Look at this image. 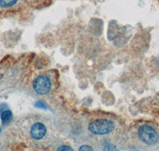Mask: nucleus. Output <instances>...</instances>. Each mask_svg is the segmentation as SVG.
Instances as JSON below:
<instances>
[{
  "mask_svg": "<svg viewBox=\"0 0 159 151\" xmlns=\"http://www.w3.org/2000/svg\"><path fill=\"white\" fill-rule=\"evenodd\" d=\"M58 150H72V149L69 147V146H61V147L58 149Z\"/></svg>",
  "mask_w": 159,
  "mask_h": 151,
  "instance_id": "nucleus-7",
  "label": "nucleus"
},
{
  "mask_svg": "<svg viewBox=\"0 0 159 151\" xmlns=\"http://www.w3.org/2000/svg\"><path fill=\"white\" fill-rule=\"evenodd\" d=\"M18 0H0V7L2 8L10 7L11 6L15 5Z\"/></svg>",
  "mask_w": 159,
  "mask_h": 151,
  "instance_id": "nucleus-6",
  "label": "nucleus"
},
{
  "mask_svg": "<svg viewBox=\"0 0 159 151\" xmlns=\"http://www.w3.org/2000/svg\"><path fill=\"white\" fill-rule=\"evenodd\" d=\"M80 150L82 151V150H92V148L89 146H83L81 147L80 148Z\"/></svg>",
  "mask_w": 159,
  "mask_h": 151,
  "instance_id": "nucleus-8",
  "label": "nucleus"
},
{
  "mask_svg": "<svg viewBox=\"0 0 159 151\" xmlns=\"http://www.w3.org/2000/svg\"><path fill=\"white\" fill-rule=\"evenodd\" d=\"M34 89L35 92L41 95H44L49 92L51 88V81L45 76H40L34 81Z\"/></svg>",
  "mask_w": 159,
  "mask_h": 151,
  "instance_id": "nucleus-3",
  "label": "nucleus"
},
{
  "mask_svg": "<svg viewBox=\"0 0 159 151\" xmlns=\"http://www.w3.org/2000/svg\"><path fill=\"white\" fill-rule=\"evenodd\" d=\"M36 106L38 107V108H46L45 105L42 102H38L36 103Z\"/></svg>",
  "mask_w": 159,
  "mask_h": 151,
  "instance_id": "nucleus-9",
  "label": "nucleus"
},
{
  "mask_svg": "<svg viewBox=\"0 0 159 151\" xmlns=\"http://www.w3.org/2000/svg\"><path fill=\"white\" fill-rule=\"evenodd\" d=\"M115 124L107 119H99L92 122L89 126V130L94 135H103L114 130Z\"/></svg>",
  "mask_w": 159,
  "mask_h": 151,
  "instance_id": "nucleus-1",
  "label": "nucleus"
},
{
  "mask_svg": "<svg viewBox=\"0 0 159 151\" xmlns=\"http://www.w3.org/2000/svg\"><path fill=\"white\" fill-rule=\"evenodd\" d=\"M138 134L139 139L147 145L152 146L157 143L158 141V135L157 131L150 126L144 125L140 126L138 130Z\"/></svg>",
  "mask_w": 159,
  "mask_h": 151,
  "instance_id": "nucleus-2",
  "label": "nucleus"
},
{
  "mask_svg": "<svg viewBox=\"0 0 159 151\" xmlns=\"http://www.w3.org/2000/svg\"><path fill=\"white\" fill-rule=\"evenodd\" d=\"M0 131H1V129H0Z\"/></svg>",
  "mask_w": 159,
  "mask_h": 151,
  "instance_id": "nucleus-11",
  "label": "nucleus"
},
{
  "mask_svg": "<svg viewBox=\"0 0 159 151\" xmlns=\"http://www.w3.org/2000/svg\"><path fill=\"white\" fill-rule=\"evenodd\" d=\"M30 134L34 139L39 140V139H42L46 134V128L45 125L41 122H36L31 127Z\"/></svg>",
  "mask_w": 159,
  "mask_h": 151,
  "instance_id": "nucleus-4",
  "label": "nucleus"
},
{
  "mask_svg": "<svg viewBox=\"0 0 159 151\" xmlns=\"http://www.w3.org/2000/svg\"><path fill=\"white\" fill-rule=\"evenodd\" d=\"M3 107H5V105H4V104L0 105V113L2 112V110H3Z\"/></svg>",
  "mask_w": 159,
  "mask_h": 151,
  "instance_id": "nucleus-10",
  "label": "nucleus"
},
{
  "mask_svg": "<svg viewBox=\"0 0 159 151\" xmlns=\"http://www.w3.org/2000/svg\"><path fill=\"white\" fill-rule=\"evenodd\" d=\"M12 119V113H11V111H4L2 112V113L1 114V120L2 122V124L6 125L7 124L8 122L11 120Z\"/></svg>",
  "mask_w": 159,
  "mask_h": 151,
  "instance_id": "nucleus-5",
  "label": "nucleus"
}]
</instances>
